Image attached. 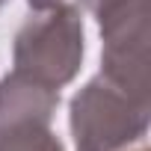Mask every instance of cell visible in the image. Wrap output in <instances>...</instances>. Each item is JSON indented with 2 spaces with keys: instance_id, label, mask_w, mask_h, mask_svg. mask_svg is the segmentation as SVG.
Masks as SVG:
<instances>
[{
  "instance_id": "obj_3",
  "label": "cell",
  "mask_w": 151,
  "mask_h": 151,
  "mask_svg": "<svg viewBox=\"0 0 151 151\" xmlns=\"http://www.w3.org/2000/svg\"><path fill=\"white\" fill-rule=\"evenodd\" d=\"M101 77L148 104V0H119L98 18Z\"/></svg>"
},
{
  "instance_id": "obj_8",
  "label": "cell",
  "mask_w": 151,
  "mask_h": 151,
  "mask_svg": "<svg viewBox=\"0 0 151 151\" xmlns=\"http://www.w3.org/2000/svg\"><path fill=\"white\" fill-rule=\"evenodd\" d=\"M122 151H148V139H142V142H136V145H127V148H122Z\"/></svg>"
},
{
  "instance_id": "obj_4",
  "label": "cell",
  "mask_w": 151,
  "mask_h": 151,
  "mask_svg": "<svg viewBox=\"0 0 151 151\" xmlns=\"http://www.w3.org/2000/svg\"><path fill=\"white\" fill-rule=\"evenodd\" d=\"M59 107V89L45 86L15 71L0 80V127L15 124H50Z\"/></svg>"
},
{
  "instance_id": "obj_2",
  "label": "cell",
  "mask_w": 151,
  "mask_h": 151,
  "mask_svg": "<svg viewBox=\"0 0 151 151\" xmlns=\"http://www.w3.org/2000/svg\"><path fill=\"white\" fill-rule=\"evenodd\" d=\"M74 151H122L148 139L151 104L130 98L107 77H92L68 104Z\"/></svg>"
},
{
  "instance_id": "obj_7",
  "label": "cell",
  "mask_w": 151,
  "mask_h": 151,
  "mask_svg": "<svg viewBox=\"0 0 151 151\" xmlns=\"http://www.w3.org/2000/svg\"><path fill=\"white\" fill-rule=\"evenodd\" d=\"M27 6L33 12H45V9H56V6H77L74 0H27ZM80 9V6H77ZM83 12V9H80Z\"/></svg>"
},
{
  "instance_id": "obj_6",
  "label": "cell",
  "mask_w": 151,
  "mask_h": 151,
  "mask_svg": "<svg viewBox=\"0 0 151 151\" xmlns=\"http://www.w3.org/2000/svg\"><path fill=\"white\" fill-rule=\"evenodd\" d=\"M74 3H77L80 9H86V12H89L92 18H98V15H101L104 9H110L113 3H119V0H74Z\"/></svg>"
},
{
  "instance_id": "obj_9",
  "label": "cell",
  "mask_w": 151,
  "mask_h": 151,
  "mask_svg": "<svg viewBox=\"0 0 151 151\" xmlns=\"http://www.w3.org/2000/svg\"><path fill=\"white\" fill-rule=\"evenodd\" d=\"M3 6H6V0H0V9H3Z\"/></svg>"
},
{
  "instance_id": "obj_1",
  "label": "cell",
  "mask_w": 151,
  "mask_h": 151,
  "mask_svg": "<svg viewBox=\"0 0 151 151\" xmlns=\"http://www.w3.org/2000/svg\"><path fill=\"white\" fill-rule=\"evenodd\" d=\"M86 33L83 12L77 6H56L33 12L15 33L12 65L27 77L62 89L83 68Z\"/></svg>"
},
{
  "instance_id": "obj_5",
  "label": "cell",
  "mask_w": 151,
  "mask_h": 151,
  "mask_svg": "<svg viewBox=\"0 0 151 151\" xmlns=\"http://www.w3.org/2000/svg\"><path fill=\"white\" fill-rule=\"evenodd\" d=\"M0 151H65L50 124H15L0 127Z\"/></svg>"
}]
</instances>
